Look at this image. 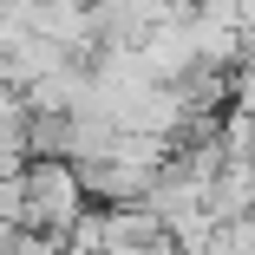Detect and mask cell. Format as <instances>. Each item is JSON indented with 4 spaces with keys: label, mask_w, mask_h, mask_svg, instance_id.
I'll list each match as a JSON object with an SVG mask.
<instances>
[{
    "label": "cell",
    "mask_w": 255,
    "mask_h": 255,
    "mask_svg": "<svg viewBox=\"0 0 255 255\" xmlns=\"http://www.w3.org/2000/svg\"><path fill=\"white\" fill-rule=\"evenodd\" d=\"M7 255H72V236L39 223H7Z\"/></svg>",
    "instance_id": "2"
},
{
    "label": "cell",
    "mask_w": 255,
    "mask_h": 255,
    "mask_svg": "<svg viewBox=\"0 0 255 255\" xmlns=\"http://www.w3.org/2000/svg\"><path fill=\"white\" fill-rule=\"evenodd\" d=\"M229 105H242V112L255 118V59H242V66H236V85H229Z\"/></svg>",
    "instance_id": "3"
},
{
    "label": "cell",
    "mask_w": 255,
    "mask_h": 255,
    "mask_svg": "<svg viewBox=\"0 0 255 255\" xmlns=\"http://www.w3.org/2000/svg\"><path fill=\"white\" fill-rule=\"evenodd\" d=\"M7 223H39V229H59L72 236L92 210V190L79 177L72 157H33L26 170H7Z\"/></svg>",
    "instance_id": "1"
}]
</instances>
